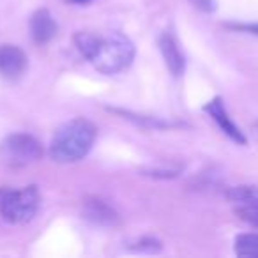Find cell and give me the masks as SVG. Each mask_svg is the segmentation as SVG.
<instances>
[{
  "label": "cell",
  "mask_w": 258,
  "mask_h": 258,
  "mask_svg": "<svg viewBox=\"0 0 258 258\" xmlns=\"http://www.w3.org/2000/svg\"><path fill=\"white\" fill-rule=\"evenodd\" d=\"M2 156L13 166H25L43 158V145L27 133H13L2 142Z\"/></svg>",
  "instance_id": "4"
},
{
  "label": "cell",
  "mask_w": 258,
  "mask_h": 258,
  "mask_svg": "<svg viewBox=\"0 0 258 258\" xmlns=\"http://www.w3.org/2000/svg\"><path fill=\"white\" fill-rule=\"evenodd\" d=\"M204 111L216 122L219 129H221L223 133L230 138L232 142H235L237 145H247V138L246 135L240 131V127L232 120V117L228 115L225 108V103L219 96H216L214 99H211L207 104L204 106Z\"/></svg>",
  "instance_id": "5"
},
{
  "label": "cell",
  "mask_w": 258,
  "mask_h": 258,
  "mask_svg": "<svg viewBox=\"0 0 258 258\" xmlns=\"http://www.w3.org/2000/svg\"><path fill=\"white\" fill-rule=\"evenodd\" d=\"M189 2L193 8H197L202 13H214L216 8H218L216 0H189Z\"/></svg>",
  "instance_id": "14"
},
{
  "label": "cell",
  "mask_w": 258,
  "mask_h": 258,
  "mask_svg": "<svg viewBox=\"0 0 258 258\" xmlns=\"http://www.w3.org/2000/svg\"><path fill=\"white\" fill-rule=\"evenodd\" d=\"M29 58L22 48L15 44H0V75L4 78H18L27 69Z\"/></svg>",
  "instance_id": "6"
},
{
  "label": "cell",
  "mask_w": 258,
  "mask_h": 258,
  "mask_svg": "<svg viewBox=\"0 0 258 258\" xmlns=\"http://www.w3.org/2000/svg\"><path fill=\"white\" fill-rule=\"evenodd\" d=\"M82 214H83V218L89 219L90 223L101 225V226H111L118 221V216H117V212H115V209L97 197L85 198V200H83Z\"/></svg>",
  "instance_id": "8"
},
{
  "label": "cell",
  "mask_w": 258,
  "mask_h": 258,
  "mask_svg": "<svg viewBox=\"0 0 258 258\" xmlns=\"http://www.w3.org/2000/svg\"><path fill=\"white\" fill-rule=\"evenodd\" d=\"M233 211H235V214L239 216V219H242L244 223L258 228V204L235 205Z\"/></svg>",
  "instance_id": "12"
},
{
  "label": "cell",
  "mask_w": 258,
  "mask_h": 258,
  "mask_svg": "<svg viewBox=\"0 0 258 258\" xmlns=\"http://www.w3.org/2000/svg\"><path fill=\"white\" fill-rule=\"evenodd\" d=\"M30 34L37 44H46L57 34V22L48 9H39L30 18Z\"/></svg>",
  "instance_id": "9"
},
{
  "label": "cell",
  "mask_w": 258,
  "mask_h": 258,
  "mask_svg": "<svg viewBox=\"0 0 258 258\" xmlns=\"http://www.w3.org/2000/svg\"><path fill=\"white\" fill-rule=\"evenodd\" d=\"M97 127L89 118L76 117L55 131L50 144V156L57 163H76L94 147Z\"/></svg>",
  "instance_id": "2"
},
{
  "label": "cell",
  "mask_w": 258,
  "mask_h": 258,
  "mask_svg": "<svg viewBox=\"0 0 258 258\" xmlns=\"http://www.w3.org/2000/svg\"><path fill=\"white\" fill-rule=\"evenodd\" d=\"M226 198L233 205L258 204V186H235L226 191Z\"/></svg>",
  "instance_id": "11"
},
{
  "label": "cell",
  "mask_w": 258,
  "mask_h": 258,
  "mask_svg": "<svg viewBox=\"0 0 258 258\" xmlns=\"http://www.w3.org/2000/svg\"><path fill=\"white\" fill-rule=\"evenodd\" d=\"M159 50L165 58V64L173 76H180L186 69V57H184L180 44L172 32H163L159 36Z\"/></svg>",
  "instance_id": "7"
},
{
  "label": "cell",
  "mask_w": 258,
  "mask_h": 258,
  "mask_svg": "<svg viewBox=\"0 0 258 258\" xmlns=\"http://www.w3.org/2000/svg\"><path fill=\"white\" fill-rule=\"evenodd\" d=\"M75 46L103 75H117L133 64L135 44L120 32L99 36L94 32L75 34Z\"/></svg>",
  "instance_id": "1"
},
{
  "label": "cell",
  "mask_w": 258,
  "mask_h": 258,
  "mask_svg": "<svg viewBox=\"0 0 258 258\" xmlns=\"http://www.w3.org/2000/svg\"><path fill=\"white\" fill-rule=\"evenodd\" d=\"M41 207V195L37 186L22 189L0 187V216L9 225H25L36 218Z\"/></svg>",
  "instance_id": "3"
},
{
  "label": "cell",
  "mask_w": 258,
  "mask_h": 258,
  "mask_svg": "<svg viewBox=\"0 0 258 258\" xmlns=\"http://www.w3.org/2000/svg\"><path fill=\"white\" fill-rule=\"evenodd\" d=\"M71 2H76V4H89L92 0H71Z\"/></svg>",
  "instance_id": "15"
},
{
  "label": "cell",
  "mask_w": 258,
  "mask_h": 258,
  "mask_svg": "<svg viewBox=\"0 0 258 258\" xmlns=\"http://www.w3.org/2000/svg\"><path fill=\"white\" fill-rule=\"evenodd\" d=\"M226 29L235 30V32H244V34H251V36H258V23H239V22H230L225 23Z\"/></svg>",
  "instance_id": "13"
},
{
  "label": "cell",
  "mask_w": 258,
  "mask_h": 258,
  "mask_svg": "<svg viewBox=\"0 0 258 258\" xmlns=\"http://www.w3.org/2000/svg\"><path fill=\"white\" fill-rule=\"evenodd\" d=\"M233 249L240 258H258V233H239L235 237Z\"/></svg>",
  "instance_id": "10"
}]
</instances>
